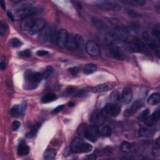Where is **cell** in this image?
Listing matches in <instances>:
<instances>
[{"label":"cell","instance_id":"obj_1","mask_svg":"<svg viewBox=\"0 0 160 160\" xmlns=\"http://www.w3.org/2000/svg\"><path fill=\"white\" fill-rule=\"evenodd\" d=\"M25 79L26 81L25 88L28 90H31L35 89L43 78V75L40 73H34L28 70L25 73Z\"/></svg>","mask_w":160,"mask_h":160},{"label":"cell","instance_id":"obj_2","mask_svg":"<svg viewBox=\"0 0 160 160\" xmlns=\"http://www.w3.org/2000/svg\"><path fill=\"white\" fill-rule=\"evenodd\" d=\"M70 150L74 153H86L92 151L93 146L80 138H76L71 143Z\"/></svg>","mask_w":160,"mask_h":160},{"label":"cell","instance_id":"obj_3","mask_svg":"<svg viewBox=\"0 0 160 160\" xmlns=\"http://www.w3.org/2000/svg\"><path fill=\"white\" fill-rule=\"evenodd\" d=\"M101 112L104 118L116 117L121 112V106L118 103H109L101 109Z\"/></svg>","mask_w":160,"mask_h":160},{"label":"cell","instance_id":"obj_4","mask_svg":"<svg viewBox=\"0 0 160 160\" xmlns=\"http://www.w3.org/2000/svg\"><path fill=\"white\" fill-rule=\"evenodd\" d=\"M37 9L34 7H26L18 9L14 14L16 20H24L26 18L30 17L31 16L36 13Z\"/></svg>","mask_w":160,"mask_h":160},{"label":"cell","instance_id":"obj_5","mask_svg":"<svg viewBox=\"0 0 160 160\" xmlns=\"http://www.w3.org/2000/svg\"><path fill=\"white\" fill-rule=\"evenodd\" d=\"M85 50L86 53L93 57L98 56L100 54V49L98 44L93 40H89L85 45Z\"/></svg>","mask_w":160,"mask_h":160},{"label":"cell","instance_id":"obj_6","mask_svg":"<svg viewBox=\"0 0 160 160\" xmlns=\"http://www.w3.org/2000/svg\"><path fill=\"white\" fill-rule=\"evenodd\" d=\"M96 4L98 7L107 11H118L121 8L117 2L112 1H99L96 3Z\"/></svg>","mask_w":160,"mask_h":160},{"label":"cell","instance_id":"obj_7","mask_svg":"<svg viewBox=\"0 0 160 160\" xmlns=\"http://www.w3.org/2000/svg\"><path fill=\"white\" fill-rule=\"evenodd\" d=\"M100 131L95 126H88L85 135V138L91 142H96L100 136Z\"/></svg>","mask_w":160,"mask_h":160},{"label":"cell","instance_id":"obj_8","mask_svg":"<svg viewBox=\"0 0 160 160\" xmlns=\"http://www.w3.org/2000/svg\"><path fill=\"white\" fill-rule=\"evenodd\" d=\"M109 53L111 56L117 60H123L125 59V54L119 46L113 45L109 48Z\"/></svg>","mask_w":160,"mask_h":160},{"label":"cell","instance_id":"obj_9","mask_svg":"<svg viewBox=\"0 0 160 160\" xmlns=\"http://www.w3.org/2000/svg\"><path fill=\"white\" fill-rule=\"evenodd\" d=\"M46 26V23L45 20L42 18L36 19L32 28L30 31V33L31 35L37 34L38 33L41 32Z\"/></svg>","mask_w":160,"mask_h":160},{"label":"cell","instance_id":"obj_10","mask_svg":"<svg viewBox=\"0 0 160 160\" xmlns=\"http://www.w3.org/2000/svg\"><path fill=\"white\" fill-rule=\"evenodd\" d=\"M68 34L66 30H61L58 33L56 44L59 48H64L67 45Z\"/></svg>","mask_w":160,"mask_h":160},{"label":"cell","instance_id":"obj_11","mask_svg":"<svg viewBox=\"0 0 160 160\" xmlns=\"http://www.w3.org/2000/svg\"><path fill=\"white\" fill-rule=\"evenodd\" d=\"M114 86L111 83H104L99 85L95 87L90 88L88 91L93 93H99L111 90L114 88Z\"/></svg>","mask_w":160,"mask_h":160},{"label":"cell","instance_id":"obj_12","mask_svg":"<svg viewBox=\"0 0 160 160\" xmlns=\"http://www.w3.org/2000/svg\"><path fill=\"white\" fill-rule=\"evenodd\" d=\"M104 118L101 111L95 110L91 115L90 121L94 125H101L104 123Z\"/></svg>","mask_w":160,"mask_h":160},{"label":"cell","instance_id":"obj_13","mask_svg":"<svg viewBox=\"0 0 160 160\" xmlns=\"http://www.w3.org/2000/svg\"><path fill=\"white\" fill-rule=\"evenodd\" d=\"M112 33L116 38V39L118 40V41H124L126 40V38H128L129 34L126 30L123 28H115Z\"/></svg>","mask_w":160,"mask_h":160},{"label":"cell","instance_id":"obj_14","mask_svg":"<svg viewBox=\"0 0 160 160\" xmlns=\"http://www.w3.org/2000/svg\"><path fill=\"white\" fill-rule=\"evenodd\" d=\"M143 106V101L141 100H137L135 102H134L132 105L128 108L127 109L124 113L125 117H128L130 116H132L138 110L141 106Z\"/></svg>","mask_w":160,"mask_h":160},{"label":"cell","instance_id":"obj_15","mask_svg":"<svg viewBox=\"0 0 160 160\" xmlns=\"http://www.w3.org/2000/svg\"><path fill=\"white\" fill-rule=\"evenodd\" d=\"M26 105L25 104L14 105L11 109V115L13 118H18L23 113Z\"/></svg>","mask_w":160,"mask_h":160},{"label":"cell","instance_id":"obj_16","mask_svg":"<svg viewBox=\"0 0 160 160\" xmlns=\"http://www.w3.org/2000/svg\"><path fill=\"white\" fill-rule=\"evenodd\" d=\"M133 97V91L130 88H125L121 94V99L126 104H129Z\"/></svg>","mask_w":160,"mask_h":160},{"label":"cell","instance_id":"obj_17","mask_svg":"<svg viewBox=\"0 0 160 160\" xmlns=\"http://www.w3.org/2000/svg\"><path fill=\"white\" fill-rule=\"evenodd\" d=\"M36 20L32 17L26 18L22 20L21 27L23 30L24 31H30L33 26Z\"/></svg>","mask_w":160,"mask_h":160},{"label":"cell","instance_id":"obj_18","mask_svg":"<svg viewBox=\"0 0 160 160\" xmlns=\"http://www.w3.org/2000/svg\"><path fill=\"white\" fill-rule=\"evenodd\" d=\"M66 48L70 51H75L76 49H77V45L75 35H73L72 34L68 35Z\"/></svg>","mask_w":160,"mask_h":160},{"label":"cell","instance_id":"obj_19","mask_svg":"<svg viewBox=\"0 0 160 160\" xmlns=\"http://www.w3.org/2000/svg\"><path fill=\"white\" fill-rule=\"evenodd\" d=\"M143 39L146 43V45L152 49H156V43L154 42L152 37L150 35L147 31H144L142 35Z\"/></svg>","mask_w":160,"mask_h":160},{"label":"cell","instance_id":"obj_20","mask_svg":"<svg viewBox=\"0 0 160 160\" xmlns=\"http://www.w3.org/2000/svg\"><path fill=\"white\" fill-rule=\"evenodd\" d=\"M30 148L25 142H21L18 146L17 153L20 156H23L29 153Z\"/></svg>","mask_w":160,"mask_h":160},{"label":"cell","instance_id":"obj_21","mask_svg":"<svg viewBox=\"0 0 160 160\" xmlns=\"http://www.w3.org/2000/svg\"><path fill=\"white\" fill-rule=\"evenodd\" d=\"M159 101H160V95L159 93H158L152 94V95L148 99V104L152 106L156 105V104L159 103Z\"/></svg>","mask_w":160,"mask_h":160},{"label":"cell","instance_id":"obj_22","mask_svg":"<svg viewBox=\"0 0 160 160\" xmlns=\"http://www.w3.org/2000/svg\"><path fill=\"white\" fill-rule=\"evenodd\" d=\"M97 70L96 65L93 63L87 64L85 66L83 69V73L85 75H90L95 72Z\"/></svg>","mask_w":160,"mask_h":160},{"label":"cell","instance_id":"obj_23","mask_svg":"<svg viewBox=\"0 0 160 160\" xmlns=\"http://www.w3.org/2000/svg\"><path fill=\"white\" fill-rule=\"evenodd\" d=\"M57 98L56 95L53 93H48L44 95L41 98V101L43 103H48L54 101Z\"/></svg>","mask_w":160,"mask_h":160},{"label":"cell","instance_id":"obj_24","mask_svg":"<svg viewBox=\"0 0 160 160\" xmlns=\"http://www.w3.org/2000/svg\"><path fill=\"white\" fill-rule=\"evenodd\" d=\"M55 156H56V151L51 148L48 149L44 153V158L47 160L54 159L55 158Z\"/></svg>","mask_w":160,"mask_h":160},{"label":"cell","instance_id":"obj_25","mask_svg":"<svg viewBox=\"0 0 160 160\" xmlns=\"http://www.w3.org/2000/svg\"><path fill=\"white\" fill-rule=\"evenodd\" d=\"M100 134L104 137H109L112 134V130L108 126H104L101 128Z\"/></svg>","mask_w":160,"mask_h":160},{"label":"cell","instance_id":"obj_26","mask_svg":"<svg viewBox=\"0 0 160 160\" xmlns=\"http://www.w3.org/2000/svg\"><path fill=\"white\" fill-rule=\"evenodd\" d=\"M40 126H41V124L40 123H37L35 125L33 126V128L30 131L29 133H28L27 137L29 138H33L35 137L36 135L37 134L38 130H39Z\"/></svg>","mask_w":160,"mask_h":160},{"label":"cell","instance_id":"obj_27","mask_svg":"<svg viewBox=\"0 0 160 160\" xmlns=\"http://www.w3.org/2000/svg\"><path fill=\"white\" fill-rule=\"evenodd\" d=\"M76 45H77V49H80L82 51L85 47L84 44V40L83 37L80 35H76Z\"/></svg>","mask_w":160,"mask_h":160},{"label":"cell","instance_id":"obj_28","mask_svg":"<svg viewBox=\"0 0 160 160\" xmlns=\"http://www.w3.org/2000/svg\"><path fill=\"white\" fill-rule=\"evenodd\" d=\"M88 127V126L85 123H83L79 126L78 130H77V133H78V135L80 137L85 138L86 132Z\"/></svg>","mask_w":160,"mask_h":160},{"label":"cell","instance_id":"obj_29","mask_svg":"<svg viewBox=\"0 0 160 160\" xmlns=\"http://www.w3.org/2000/svg\"><path fill=\"white\" fill-rule=\"evenodd\" d=\"M131 149H132V145L128 142L125 141L122 143V144H121V150L123 152L128 153L131 150Z\"/></svg>","mask_w":160,"mask_h":160},{"label":"cell","instance_id":"obj_30","mask_svg":"<svg viewBox=\"0 0 160 160\" xmlns=\"http://www.w3.org/2000/svg\"><path fill=\"white\" fill-rule=\"evenodd\" d=\"M110 98L111 99L113 103H114L119 104V103L120 102L121 97H120L119 94V93L118 91L113 92L111 93V95H110Z\"/></svg>","mask_w":160,"mask_h":160},{"label":"cell","instance_id":"obj_31","mask_svg":"<svg viewBox=\"0 0 160 160\" xmlns=\"http://www.w3.org/2000/svg\"><path fill=\"white\" fill-rule=\"evenodd\" d=\"M53 71H54V69L53 67H47L45 69V70L44 71L43 73L42 74L43 79H48L49 77L52 75Z\"/></svg>","mask_w":160,"mask_h":160},{"label":"cell","instance_id":"obj_32","mask_svg":"<svg viewBox=\"0 0 160 160\" xmlns=\"http://www.w3.org/2000/svg\"><path fill=\"white\" fill-rule=\"evenodd\" d=\"M9 43H10V45L14 48H18L23 45L22 41L16 38H12V39L10 40Z\"/></svg>","mask_w":160,"mask_h":160},{"label":"cell","instance_id":"obj_33","mask_svg":"<svg viewBox=\"0 0 160 160\" xmlns=\"http://www.w3.org/2000/svg\"><path fill=\"white\" fill-rule=\"evenodd\" d=\"M152 38L156 43H159L160 40V32L159 29L154 30L152 32Z\"/></svg>","mask_w":160,"mask_h":160},{"label":"cell","instance_id":"obj_34","mask_svg":"<svg viewBox=\"0 0 160 160\" xmlns=\"http://www.w3.org/2000/svg\"><path fill=\"white\" fill-rule=\"evenodd\" d=\"M127 31H128V34L130 33H132V34H135L136 33L138 32V27L136 25V24L135 23H132L131 25H130V26H128V30H126Z\"/></svg>","mask_w":160,"mask_h":160},{"label":"cell","instance_id":"obj_35","mask_svg":"<svg viewBox=\"0 0 160 160\" xmlns=\"http://www.w3.org/2000/svg\"><path fill=\"white\" fill-rule=\"evenodd\" d=\"M8 30V26L6 23L1 21V25H0V33H1V36H3L5 34H6L7 31Z\"/></svg>","mask_w":160,"mask_h":160},{"label":"cell","instance_id":"obj_36","mask_svg":"<svg viewBox=\"0 0 160 160\" xmlns=\"http://www.w3.org/2000/svg\"><path fill=\"white\" fill-rule=\"evenodd\" d=\"M149 113H150V111H149L148 109L144 110V111H142L141 113V114H140L139 117H138L139 120L141 121H144L145 120V119L148 117Z\"/></svg>","mask_w":160,"mask_h":160},{"label":"cell","instance_id":"obj_37","mask_svg":"<svg viewBox=\"0 0 160 160\" xmlns=\"http://www.w3.org/2000/svg\"><path fill=\"white\" fill-rule=\"evenodd\" d=\"M19 56H21V57H30L31 56V52L30 50V49H25L23 51H21L19 53Z\"/></svg>","mask_w":160,"mask_h":160},{"label":"cell","instance_id":"obj_38","mask_svg":"<svg viewBox=\"0 0 160 160\" xmlns=\"http://www.w3.org/2000/svg\"><path fill=\"white\" fill-rule=\"evenodd\" d=\"M151 118H152L154 122L159 121V118H160V111H159V110H157V111H154L153 113L152 116H151Z\"/></svg>","mask_w":160,"mask_h":160},{"label":"cell","instance_id":"obj_39","mask_svg":"<svg viewBox=\"0 0 160 160\" xmlns=\"http://www.w3.org/2000/svg\"><path fill=\"white\" fill-rule=\"evenodd\" d=\"M126 2L136 4L137 5H138V6H143V5L146 3V1H143V0H131V1H128Z\"/></svg>","mask_w":160,"mask_h":160},{"label":"cell","instance_id":"obj_40","mask_svg":"<svg viewBox=\"0 0 160 160\" xmlns=\"http://www.w3.org/2000/svg\"><path fill=\"white\" fill-rule=\"evenodd\" d=\"M138 133H139L140 136H148L149 135H150V131L146 128H141L139 130Z\"/></svg>","mask_w":160,"mask_h":160},{"label":"cell","instance_id":"obj_41","mask_svg":"<svg viewBox=\"0 0 160 160\" xmlns=\"http://www.w3.org/2000/svg\"><path fill=\"white\" fill-rule=\"evenodd\" d=\"M92 22H93V23L94 25L96 26L98 28H100L103 26V23H102V22L100 20H99L96 19V18L93 19Z\"/></svg>","mask_w":160,"mask_h":160},{"label":"cell","instance_id":"obj_42","mask_svg":"<svg viewBox=\"0 0 160 160\" xmlns=\"http://www.w3.org/2000/svg\"><path fill=\"white\" fill-rule=\"evenodd\" d=\"M69 72L73 75H76L80 72V69L78 67H72L68 69Z\"/></svg>","mask_w":160,"mask_h":160},{"label":"cell","instance_id":"obj_43","mask_svg":"<svg viewBox=\"0 0 160 160\" xmlns=\"http://www.w3.org/2000/svg\"><path fill=\"white\" fill-rule=\"evenodd\" d=\"M144 121H145V124L148 126H151L154 122L151 117H148Z\"/></svg>","mask_w":160,"mask_h":160},{"label":"cell","instance_id":"obj_44","mask_svg":"<svg viewBox=\"0 0 160 160\" xmlns=\"http://www.w3.org/2000/svg\"><path fill=\"white\" fill-rule=\"evenodd\" d=\"M0 68L2 71L6 69V61H5V57L1 56V63H0Z\"/></svg>","mask_w":160,"mask_h":160},{"label":"cell","instance_id":"obj_45","mask_svg":"<svg viewBox=\"0 0 160 160\" xmlns=\"http://www.w3.org/2000/svg\"><path fill=\"white\" fill-rule=\"evenodd\" d=\"M21 123L19 122L18 121H14L12 124V128L13 131H16L19 129L20 127Z\"/></svg>","mask_w":160,"mask_h":160},{"label":"cell","instance_id":"obj_46","mask_svg":"<svg viewBox=\"0 0 160 160\" xmlns=\"http://www.w3.org/2000/svg\"><path fill=\"white\" fill-rule=\"evenodd\" d=\"M49 54V52L47 51L46 50H38L36 51V54L39 56H46V55H48Z\"/></svg>","mask_w":160,"mask_h":160},{"label":"cell","instance_id":"obj_47","mask_svg":"<svg viewBox=\"0 0 160 160\" xmlns=\"http://www.w3.org/2000/svg\"><path fill=\"white\" fill-rule=\"evenodd\" d=\"M63 108H64V105H63V104L62 105H59L56 108L54 109V110L52 111V113L53 114H57L60 111H62V110L63 109Z\"/></svg>","mask_w":160,"mask_h":160},{"label":"cell","instance_id":"obj_48","mask_svg":"<svg viewBox=\"0 0 160 160\" xmlns=\"http://www.w3.org/2000/svg\"><path fill=\"white\" fill-rule=\"evenodd\" d=\"M128 14H130V16H133V17H134V18H136V17H138V16H140V14H138L136 12H133V11H130V10L128 12Z\"/></svg>","mask_w":160,"mask_h":160},{"label":"cell","instance_id":"obj_49","mask_svg":"<svg viewBox=\"0 0 160 160\" xmlns=\"http://www.w3.org/2000/svg\"><path fill=\"white\" fill-rule=\"evenodd\" d=\"M7 15L9 17V18L12 20V21H14V20H15V18H14V16L12 14V13L9 12V11H8V12H7Z\"/></svg>","mask_w":160,"mask_h":160},{"label":"cell","instance_id":"obj_50","mask_svg":"<svg viewBox=\"0 0 160 160\" xmlns=\"http://www.w3.org/2000/svg\"><path fill=\"white\" fill-rule=\"evenodd\" d=\"M86 158L88 159H90V160H95L96 159V156L95 154H90V155H88Z\"/></svg>","mask_w":160,"mask_h":160},{"label":"cell","instance_id":"obj_51","mask_svg":"<svg viewBox=\"0 0 160 160\" xmlns=\"http://www.w3.org/2000/svg\"><path fill=\"white\" fill-rule=\"evenodd\" d=\"M159 148H155V150H153V155H159Z\"/></svg>","mask_w":160,"mask_h":160},{"label":"cell","instance_id":"obj_52","mask_svg":"<svg viewBox=\"0 0 160 160\" xmlns=\"http://www.w3.org/2000/svg\"><path fill=\"white\" fill-rule=\"evenodd\" d=\"M75 88H70V89H68L67 90V94L68 95H70V94H72L74 91H75Z\"/></svg>","mask_w":160,"mask_h":160},{"label":"cell","instance_id":"obj_53","mask_svg":"<svg viewBox=\"0 0 160 160\" xmlns=\"http://www.w3.org/2000/svg\"><path fill=\"white\" fill-rule=\"evenodd\" d=\"M0 4H1V7L5 10V9H6V6H5V3L4 1H3V0H1V1H0Z\"/></svg>","mask_w":160,"mask_h":160},{"label":"cell","instance_id":"obj_54","mask_svg":"<svg viewBox=\"0 0 160 160\" xmlns=\"http://www.w3.org/2000/svg\"><path fill=\"white\" fill-rule=\"evenodd\" d=\"M68 104H69V106L72 107V106H73L75 105V103H73V102H71V103H70Z\"/></svg>","mask_w":160,"mask_h":160}]
</instances>
